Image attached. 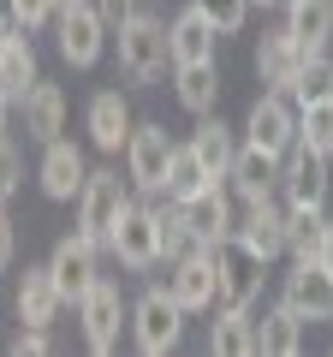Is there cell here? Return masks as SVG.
Returning <instances> with one entry per match:
<instances>
[{
  "label": "cell",
  "instance_id": "f546056e",
  "mask_svg": "<svg viewBox=\"0 0 333 357\" xmlns=\"http://www.w3.org/2000/svg\"><path fill=\"white\" fill-rule=\"evenodd\" d=\"M297 143H309V149L333 155V89H327V96L297 102Z\"/></svg>",
  "mask_w": 333,
  "mask_h": 357
},
{
  "label": "cell",
  "instance_id": "f6af8a7d",
  "mask_svg": "<svg viewBox=\"0 0 333 357\" xmlns=\"http://www.w3.org/2000/svg\"><path fill=\"white\" fill-rule=\"evenodd\" d=\"M327 161H333V155H327Z\"/></svg>",
  "mask_w": 333,
  "mask_h": 357
},
{
  "label": "cell",
  "instance_id": "7402d4cb",
  "mask_svg": "<svg viewBox=\"0 0 333 357\" xmlns=\"http://www.w3.org/2000/svg\"><path fill=\"white\" fill-rule=\"evenodd\" d=\"M18 107H24V137L30 143H48V137H60V131H65V89L48 84V77H36L30 96Z\"/></svg>",
  "mask_w": 333,
  "mask_h": 357
},
{
  "label": "cell",
  "instance_id": "3957f363",
  "mask_svg": "<svg viewBox=\"0 0 333 357\" xmlns=\"http://www.w3.org/2000/svg\"><path fill=\"white\" fill-rule=\"evenodd\" d=\"M125 203H131V178H119V167H90L84 191H77V232L107 244V232L125 215Z\"/></svg>",
  "mask_w": 333,
  "mask_h": 357
},
{
  "label": "cell",
  "instance_id": "d6986e66",
  "mask_svg": "<svg viewBox=\"0 0 333 357\" xmlns=\"http://www.w3.org/2000/svg\"><path fill=\"white\" fill-rule=\"evenodd\" d=\"M297 351H304V316H292L286 304L250 316V357H297Z\"/></svg>",
  "mask_w": 333,
  "mask_h": 357
},
{
  "label": "cell",
  "instance_id": "ac0fdd59",
  "mask_svg": "<svg viewBox=\"0 0 333 357\" xmlns=\"http://www.w3.org/2000/svg\"><path fill=\"white\" fill-rule=\"evenodd\" d=\"M226 185H232L238 203L274 197V191H280V155H274V149H256V143H238V155H232V167H226Z\"/></svg>",
  "mask_w": 333,
  "mask_h": 357
},
{
  "label": "cell",
  "instance_id": "2e32d148",
  "mask_svg": "<svg viewBox=\"0 0 333 357\" xmlns=\"http://www.w3.org/2000/svg\"><path fill=\"white\" fill-rule=\"evenodd\" d=\"M185 215H191V232L203 250H215L220 238H232L238 232V197H232V185L220 178V185H208V191H196L191 203H185Z\"/></svg>",
  "mask_w": 333,
  "mask_h": 357
},
{
  "label": "cell",
  "instance_id": "d590c367",
  "mask_svg": "<svg viewBox=\"0 0 333 357\" xmlns=\"http://www.w3.org/2000/svg\"><path fill=\"white\" fill-rule=\"evenodd\" d=\"M95 6H102V18H107V30H119V24H125L131 13H143V6H149V0H95Z\"/></svg>",
  "mask_w": 333,
  "mask_h": 357
},
{
  "label": "cell",
  "instance_id": "ab89813d",
  "mask_svg": "<svg viewBox=\"0 0 333 357\" xmlns=\"http://www.w3.org/2000/svg\"><path fill=\"white\" fill-rule=\"evenodd\" d=\"M250 6H286V0H250Z\"/></svg>",
  "mask_w": 333,
  "mask_h": 357
},
{
  "label": "cell",
  "instance_id": "8d00e7d4",
  "mask_svg": "<svg viewBox=\"0 0 333 357\" xmlns=\"http://www.w3.org/2000/svg\"><path fill=\"white\" fill-rule=\"evenodd\" d=\"M13 256H18V227L6 215V203H0V268H13Z\"/></svg>",
  "mask_w": 333,
  "mask_h": 357
},
{
  "label": "cell",
  "instance_id": "f35d334b",
  "mask_svg": "<svg viewBox=\"0 0 333 357\" xmlns=\"http://www.w3.org/2000/svg\"><path fill=\"white\" fill-rule=\"evenodd\" d=\"M6 114H13V102H6V96H0V137H6Z\"/></svg>",
  "mask_w": 333,
  "mask_h": 357
},
{
  "label": "cell",
  "instance_id": "8992f818",
  "mask_svg": "<svg viewBox=\"0 0 333 357\" xmlns=\"http://www.w3.org/2000/svg\"><path fill=\"white\" fill-rule=\"evenodd\" d=\"M107 250H114L119 268H131V274H149V268L161 262V227H155V208L143 203V197H131L125 215L114 220V232H107Z\"/></svg>",
  "mask_w": 333,
  "mask_h": 357
},
{
  "label": "cell",
  "instance_id": "5bb4252c",
  "mask_svg": "<svg viewBox=\"0 0 333 357\" xmlns=\"http://www.w3.org/2000/svg\"><path fill=\"white\" fill-rule=\"evenodd\" d=\"M262 256L238 238H220L215 244V274H220V304H256L262 298Z\"/></svg>",
  "mask_w": 333,
  "mask_h": 357
},
{
  "label": "cell",
  "instance_id": "5b68a950",
  "mask_svg": "<svg viewBox=\"0 0 333 357\" xmlns=\"http://www.w3.org/2000/svg\"><path fill=\"white\" fill-rule=\"evenodd\" d=\"M327 191H333V161L309 143H292L280 155V197L286 208H327Z\"/></svg>",
  "mask_w": 333,
  "mask_h": 357
},
{
  "label": "cell",
  "instance_id": "9c48e42d",
  "mask_svg": "<svg viewBox=\"0 0 333 357\" xmlns=\"http://www.w3.org/2000/svg\"><path fill=\"white\" fill-rule=\"evenodd\" d=\"M244 143L274 149V155H286L297 143V102L286 89H262L256 102H250V114H244Z\"/></svg>",
  "mask_w": 333,
  "mask_h": 357
},
{
  "label": "cell",
  "instance_id": "e0dca14e",
  "mask_svg": "<svg viewBox=\"0 0 333 357\" xmlns=\"http://www.w3.org/2000/svg\"><path fill=\"white\" fill-rule=\"evenodd\" d=\"M131 102L119 96V89H95L90 107H84V131H90V143L102 155H125V137H131Z\"/></svg>",
  "mask_w": 333,
  "mask_h": 357
},
{
  "label": "cell",
  "instance_id": "836d02e7",
  "mask_svg": "<svg viewBox=\"0 0 333 357\" xmlns=\"http://www.w3.org/2000/svg\"><path fill=\"white\" fill-rule=\"evenodd\" d=\"M6 6H13V18H18L24 30H42V24L54 18V0H6Z\"/></svg>",
  "mask_w": 333,
  "mask_h": 357
},
{
  "label": "cell",
  "instance_id": "484cf974",
  "mask_svg": "<svg viewBox=\"0 0 333 357\" xmlns=\"http://www.w3.org/2000/svg\"><path fill=\"white\" fill-rule=\"evenodd\" d=\"M36 48H30V36H24V30H18V36H6V42H0V96H6V102H24V96H30V84H36Z\"/></svg>",
  "mask_w": 333,
  "mask_h": 357
},
{
  "label": "cell",
  "instance_id": "60d3db41",
  "mask_svg": "<svg viewBox=\"0 0 333 357\" xmlns=\"http://www.w3.org/2000/svg\"><path fill=\"white\" fill-rule=\"evenodd\" d=\"M60 6H65V0H54V13H60Z\"/></svg>",
  "mask_w": 333,
  "mask_h": 357
},
{
  "label": "cell",
  "instance_id": "52a82bcc",
  "mask_svg": "<svg viewBox=\"0 0 333 357\" xmlns=\"http://www.w3.org/2000/svg\"><path fill=\"white\" fill-rule=\"evenodd\" d=\"M280 304L304 321H333V274L316 256H292V268L280 274Z\"/></svg>",
  "mask_w": 333,
  "mask_h": 357
},
{
  "label": "cell",
  "instance_id": "7a4b0ae2",
  "mask_svg": "<svg viewBox=\"0 0 333 357\" xmlns=\"http://www.w3.org/2000/svg\"><path fill=\"white\" fill-rule=\"evenodd\" d=\"M185 340V304L166 286H149V292L131 304V345L143 357H166L173 345Z\"/></svg>",
  "mask_w": 333,
  "mask_h": 357
},
{
  "label": "cell",
  "instance_id": "7bdbcfd3",
  "mask_svg": "<svg viewBox=\"0 0 333 357\" xmlns=\"http://www.w3.org/2000/svg\"><path fill=\"white\" fill-rule=\"evenodd\" d=\"M327 66H333V54H327Z\"/></svg>",
  "mask_w": 333,
  "mask_h": 357
},
{
  "label": "cell",
  "instance_id": "d6a6232c",
  "mask_svg": "<svg viewBox=\"0 0 333 357\" xmlns=\"http://www.w3.org/2000/svg\"><path fill=\"white\" fill-rule=\"evenodd\" d=\"M18 185H24V149L13 137H0V203H13Z\"/></svg>",
  "mask_w": 333,
  "mask_h": 357
},
{
  "label": "cell",
  "instance_id": "9a60e30c",
  "mask_svg": "<svg viewBox=\"0 0 333 357\" xmlns=\"http://www.w3.org/2000/svg\"><path fill=\"white\" fill-rule=\"evenodd\" d=\"M232 238L250 244L262 262H280L286 256V203H274V197L238 203V232H232Z\"/></svg>",
  "mask_w": 333,
  "mask_h": 357
},
{
  "label": "cell",
  "instance_id": "83f0119b",
  "mask_svg": "<svg viewBox=\"0 0 333 357\" xmlns=\"http://www.w3.org/2000/svg\"><path fill=\"white\" fill-rule=\"evenodd\" d=\"M191 155L208 167V178H226L232 155H238V137H232V126H220V114H203L191 131Z\"/></svg>",
  "mask_w": 333,
  "mask_h": 357
},
{
  "label": "cell",
  "instance_id": "d4e9b609",
  "mask_svg": "<svg viewBox=\"0 0 333 357\" xmlns=\"http://www.w3.org/2000/svg\"><path fill=\"white\" fill-rule=\"evenodd\" d=\"M286 30L304 54H327L333 42V0H286Z\"/></svg>",
  "mask_w": 333,
  "mask_h": 357
},
{
  "label": "cell",
  "instance_id": "603a6c76",
  "mask_svg": "<svg viewBox=\"0 0 333 357\" xmlns=\"http://www.w3.org/2000/svg\"><path fill=\"white\" fill-rule=\"evenodd\" d=\"M215 42L220 30L208 24L196 6H185L173 24H166V48H173V66H196V60H215Z\"/></svg>",
  "mask_w": 333,
  "mask_h": 357
},
{
  "label": "cell",
  "instance_id": "6da1fadb",
  "mask_svg": "<svg viewBox=\"0 0 333 357\" xmlns=\"http://www.w3.org/2000/svg\"><path fill=\"white\" fill-rule=\"evenodd\" d=\"M119 72H125L137 89L161 84V77L173 72V48H166V24L161 18L131 13L125 24H119Z\"/></svg>",
  "mask_w": 333,
  "mask_h": 357
},
{
  "label": "cell",
  "instance_id": "ffe728a7",
  "mask_svg": "<svg viewBox=\"0 0 333 357\" xmlns=\"http://www.w3.org/2000/svg\"><path fill=\"white\" fill-rule=\"evenodd\" d=\"M18 328H54V316L65 310V298H60V286H54V268L42 262V268H24L18 274Z\"/></svg>",
  "mask_w": 333,
  "mask_h": 357
},
{
  "label": "cell",
  "instance_id": "e575fe53",
  "mask_svg": "<svg viewBox=\"0 0 333 357\" xmlns=\"http://www.w3.org/2000/svg\"><path fill=\"white\" fill-rule=\"evenodd\" d=\"M48 351H54L48 328H18V340H13V357H48Z\"/></svg>",
  "mask_w": 333,
  "mask_h": 357
},
{
  "label": "cell",
  "instance_id": "ee69618b",
  "mask_svg": "<svg viewBox=\"0 0 333 357\" xmlns=\"http://www.w3.org/2000/svg\"><path fill=\"white\" fill-rule=\"evenodd\" d=\"M0 274H6V268H0Z\"/></svg>",
  "mask_w": 333,
  "mask_h": 357
},
{
  "label": "cell",
  "instance_id": "4316f807",
  "mask_svg": "<svg viewBox=\"0 0 333 357\" xmlns=\"http://www.w3.org/2000/svg\"><path fill=\"white\" fill-rule=\"evenodd\" d=\"M250 316H256V304H215L208 351L215 357H250Z\"/></svg>",
  "mask_w": 333,
  "mask_h": 357
},
{
  "label": "cell",
  "instance_id": "ba28073f",
  "mask_svg": "<svg viewBox=\"0 0 333 357\" xmlns=\"http://www.w3.org/2000/svg\"><path fill=\"white\" fill-rule=\"evenodd\" d=\"M166 292L185 304V316H203V310L220 304V274H215V250H185L166 262Z\"/></svg>",
  "mask_w": 333,
  "mask_h": 357
},
{
  "label": "cell",
  "instance_id": "f1b7e54d",
  "mask_svg": "<svg viewBox=\"0 0 333 357\" xmlns=\"http://www.w3.org/2000/svg\"><path fill=\"white\" fill-rule=\"evenodd\" d=\"M208 185H220V178H208V167L191 155V143H173V161H166L161 191L173 197V203H191V197H196V191H208Z\"/></svg>",
  "mask_w": 333,
  "mask_h": 357
},
{
  "label": "cell",
  "instance_id": "277c9868",
  "mask_svg": "<svg viewBox=\"0 0 333 357\" xmlns=\"http://www.w3.org/2000/svg\"><path fill=\"white\" fill-rule=\"evenodd\" d=\"M54 18H60V30H54L60 60L77 66V72H90V66L102 60V48H107V18H102V6H95V0H65Z\"/></svg>",
  "mask_w": 333,
  "mask_h": 357
},
{
  "label": "cell",
  "instance_id": "7c38bea8",
  "mask_svg": "<svg viewBox=\"0 0 333 357\" xmlns=\"http://www.w3.org/2000/svg\"><path fill=\"white\" fill-rule=\"evenodd\" d=\"M48 268H54V286H60V298H65V304H77V298L102 280V244L84 238V232H72V238L54 244Z\"/></svg>",
  "mask_w": 333,
  "mask_h": 357
},
{
  "label": "cell",
  "instance_id": "4fadbf2b",
  "mask_svg": "<svg viewBox=\"0 0 333 357\" xmlns=\"http://www.w3.org/2000/svg\"><path fill=\"white\" fill-rule=\"evenodd\" d=\"M84 178H90V161H84V149H77L72 137H48V143H42L36 185H42V197H48V203H77Z\"/></svg>",
  "mask_w": 333,
  "mask_h": 357
},
{
  "label": "cell",
  "instance_id": "74e56055",
  "mask_svg": "<svg viewBox=\"0 0 333 357\" xmlns=\"http://www.w3.org/2000/svg\"><path fill=\"white\" fill-rule=\"evenodd\" d=\"M316 262L333 274V215H327V227H321V250H316Z\"/></svg>",
  "mask_w": 333,
  "mask_h": 357
},
{
  "label": "cell",
  "instance_id": "8fae6325",
  "mask_svg": "<svg viewBox=\"0 0 333 357\" xmlns=\"http://www.w3.org/2000/svg\"><path fill=\"white\" fill-rule=\"evenodd\" d=\"M77 316H84V345L95 357H107L119 345V321H131V310H125V298H119L114 280H95L90 292L77 298Z\"/></svg>",
  "mask_w": 333,
  "mask_h": 357
},
{
  "label": "cell",
  "instance_id": "30bf717a",
  "mask_svg": "<svg viewBox=\"0 0 333 357\" xmlns=\"http://www.w3.org/2000/svg\"><path fill=\"white\" fill-rule=\"evenodd\" d=\"M166 161H173V137H166V126H161V119H137L131 137H125V178H131V191H161Z\"/></svg>",
  "mask_w": 333,
  "mask_h": 357
},
{
  "label": "cell",
  "instance_id": "cb8c5ba5",
  "mask_svg": "<svg viewBox=\"0 0 333 357\" xmlns=\"http://www.w3.org/2000/svg\"><path fill=\"white\" fill-rule=\"evenodd\" d=\"M173 96H179L185 114H215L220 107V66L215 60H196V66H173Z\"/></svg>",
  "mask_w": 333,
  "mask_h": 357
},
{
  "label": "cell",
  "instance_id": "1f68e13d",
  "mask_svg": "<svg viewBox=\"0 0 333 357\" xmlns=\"http://www.w3.org/2000/svg\"><path fill=\"white\" fill-rule=\"evenodd\" d=\"M191 6L220 30V36H238V30L250 24V0H191Z\"/></svg>",
  "mask_w": 333,
  "mask_h": 357
},
{
  "label": "cell",
  "instance_id": "44dd1931",
  "mask_svg": "<svg viewBox=\"0 0 333 357\" xmlns=\"http://www.w3.org/2000/svg\"><path fill=\"white\" fill-rule=\"evenodd\" d=\"M304 60H309V54L297 48V36L280 24V30H268V36H262V48H256V77H262L268 89H286V96H292Z\"/></svg>",
  "mask_w": 333,
  "mask_h": 357
},
{
  "label": "cell",
  "instance_id": "b9f144b4",
  "mask_svg": "<svg viewBox=\"0 0 333 357\" xmlns=\"http://www.w3.org/2000/svg\"><path fill=\"white\" fill-rule=\"evenodd\" d=\"M0 42H6V30H0Z\"/></svg>",
  "mask_w": 333,
  "mask_h": 357
},
{
  "label": "cell",
  "instance_id": "4dcf8cb0",
  "mask_svg": "<svg viewBox=\"0 0 333 357\" xmlns=\"http://www.w3.org/2000/svg\"><path fill=\"white\" fill-rule=\"evenodd\" d=\"M327 208H286V256H316Z\"/></svg>",
  "mask_w": 333,
  "mask_h": 357
}]
</instances>
